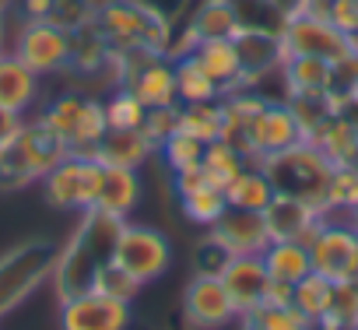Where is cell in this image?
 Instances as JSON below:
<instances>
[{
  "mask_svg": "<svg viewBox=\"0 0 358 330\" xmlns=\"http://www.w3.org/2000/svg\"><path fill=\"white\" fill-rule=\"evenodd\" d=\"M71 50H74L71 29H64V25H57L53 18H46V22H29V25L18 32L11 53H15L29 71H36V74L43 78V74L64 71V67L71 64Z\"/></svg>",
  "mask_w": 358,
  "mask_h": 330,
  "instance_id": "cell-9",
  "label": "cell"
},
{
  "mask_svg": "<svg viewBox=\"0 0 358 330\" xmlns=\"http://www.w3.org/2000/svg\"><path fill=\"white\" fill-rule=\"evenodd\" d=\"M264 222H267V232H271V243L278 239H295L302 246L313 243V236L320 232L323 225V215L320 208L299 201V197H288V194H274V201L264 208Z\"/></svg>",
  "mask_w": 358,
  "mask_h": 330,
  "instance_id": "cell-15",
  "label": "cell"
},
{
  "mask_svg": "<svg viewBox=\"0 0 358 330\" xmlns=\"http://www.w3.org/2000/svg\"><path fill=\"white\" fill-rule=\"evenodd\" d=\"M57 11V0H22V15L29 22H46Z\"/></svg>",
  "mask_w": 358,
  "mask_h": 330,
  "instance_id": "cell-43",
  "label": "cell"
},
{
  "mask_svg": "<svg viewBox=\"0 0 358 330\" xmlns=\"http://www.w3.org/2000/svg\"><path fill=\"white\" fill-rule=\"evenodd\" d=\"M144 134H148V141L158 148L165 137H172L176 130H179V106H162V109H148V116H144V127H141Z\"/></svg>",
  "mask_w": 358,
  "mask_h": 330,
  "instance_id": "cell-40",
  "label": "cell"
},
{
  "mask_svg": "<svg viewBox=\"0 0 358 330\" xmlns=\"http://www.w3.org/2000/svg\"><path fill=\"white\" fill-rule=\"evenodd\" d=\"M281 78L288 95H327L334 92V64L323 57H285Z\"/></svg>",
  "mask_w": 358,
  "mask_h": 330,
  "instance_id": "cell-21",
  "label": "cell"
},
{
  "mask_svg": "<svg viewBox=\"0 0 358 330\" xmlns=\"http://www.w3.org/2000/svg\"><path fill=\"white\" fill-rule=\"evenodd\" d=\"M179 130L194 134V137L204 141V144L218 141V137H222V99L179 106Z\"/></svg>",
  "mask_w": 358,
  "mask_h": 330,
  "instance_id": "cell-32",
  "label": "cell"
},
{
  "mask_svg": "<svg viewBox=\"0 0 358 330\" xmlns=\"http://www.w3.org/2000/svg\"><path fill=\"white\" fill-rule=\"evenodd\" d=\"M158 155H162V162L169 165L172 173H183V169H190V165H201V158H204V141H197V137L187 134V130H176L172 137H165V141L158 144Z\"/></svg>",
  "mask_w": 358,
  "mask_h": 330,
  "instance_id": "cell-37",
  "label": "cell"
},
{
  "mask_svg": "<svg viewBox=\"0 0 358 330\" xmlns=\"http://www.w3.org/2000/svg\"><path fill=\"white\" fill-rule=\"evenodd\" d=\"M102 183V162L88 155H67L43 176L46 204L57 211H88L95 208Z\"/></svg>",
  "mask_w": 358,
  "mask_h": 330,
  "instance_id": "cell-5",
  "label": "cell"
},
{
  "mask_svg": "<svg viewBox=\"0 0 358 330\" xmlns=\"http://www.w3.org/2000/svg\"><path fill=\"white\" fill-rule=\"evenodd\" d=\"M123 88H130V92L141 99L144 109L179 106L172 60H162L158 53H155L148 64H127V67H123Z\"/></svg>",
  "mask_w": 358,
  "mask_h": 330,
  "instance_id": "cell-16",
  "label": "cell"
},
{
  "mask_svg": "<svg viewBox=\"0 0 358 330\" xmlns=\"http://www.w3.org/2000/svg\"><path fill=\"white\" fill-rule=\"evenodd\" d=\"M239 32H243V25H239V15H236V8L229 4V0H208V4L197 8V15L190 22V43H187V50L194 43H204V39H236Z\"/></svg>",
  "mask_w": 358,
  "mask_h": 330,
  "instance_id": "cell-24",
  "label": "cell"
},
{
  "mask_svg": "<svg viewBox=\"0 0 358 330\" xmlns=\"http://www.w3.org/2000/svg\"><path fill=\"white\" fill-rule=\"evenodd\" d=\"M39 99V74L29 71L15 53H0V106L11 113H29Z\"/></svg>",
  "mask_w": 358,
  "mask_h": 330,
  "instance_id": "cell-19",
  "label": "cell"
},
{
  "mask_svg": "<svg viewBox=\"0 0 358 330\" xmlns=\"http://www.w3.org/2000/svg\"><path fill=\"white\" fill-rule=\"evenodd\" d=\"M309 141H313L334 165H358V127H355L344 113L327 116V120L309 134Z\"/></svg>",
  "mask_w": 358,
  "mask_h": 330,
  "instance_id": "cell-22",
  "label": "cell"
},
{
  "mask_svg": "<svg viewBox=\"0 0 358 330\" xmlns=\"http://www.w3.org/2000/svg\"><path fill=\"white\" fill-rule=\"evenodd\" d=\"M236 50H239V64H243V81L250 85L253 78L267 74V71H281L285 50H281V36L267 32V29H243L236 36Z\"/></svg>",
  "mask_w": 358,
  "mask_h": 330,
  "instance_id": "cell-17",
  "label": "cell"
},
{
  "mask_svg": "<svg viewBox=\"0 0 358 330\" xmlns=\"http://www.w3.org/2000/svg\"><path fill=\"white\" fill-rule=\"evenodd\" d=\"M246 137H250V162H260L267 155H278V151L306 141L302 137V127H299V120H295V113H292L288 102H267L253 116Z\"/></svg>",
  "mask_w": 358,
  "mask_h": 330,
  "instance_id": "cell-12",
  "label": "cell"
},
{
  "mask_svg": "<svg viewBox=\"0 0 358 330\" xmlns=\"http://www.w3.org/2000/svg\"><path fill=\"white\" fill-rule=\"evenodd\" d=\"M292 295H295V285H285V281H274L267 285V295H264V306H292Z\"/></svg>",
  "mask_w": 358,
  "mask_h": 330,
  "instance_id": "cell-44",
  "label": "cell"
},
{
  "mask_svg": "<svg viewBox=\"0 0 358 330\" xmlns=\"http://www.w3.org/2000/svg\"><path fill=\"white\" fill-rule=\"evenodd\" d=\"M264 264H267V274L274 281H285V285H299L309 271H313V260H309V246L295 243V239H278L264 250Z\"/></svg>",
  "mask_w": 358,
  "mask_h": 330,
  "instance_id": "cell-26",
  "label": "cell"
},
{
  "mask_svg": "<svg viewBox=\"0 0 358 330\" xmlns=\"http://www.w3.org/2000/svg\"><path fill=\"white\" fill-rule=\"evenodd\" d=\"M278 36H281L285 57H323L330 64H341L344 57L355 53L351 36H344L327 18H316V15H306V11L285 15V25H281Z\"/></svg>",
  "mask_w": 358,
  "mask_h": 330,
  "instance_id": "cell-6",
  "label": "cell"
},
{
  "mask_svg": "<svg viewBox=\"0 0 358 330\" xmlns=\"http://www.w3.org/2000/svg\"><path fill=\"white\" fill-rule=\"evenodd\" d=\"M113 260L120 267H127L141 285H151L158 281L169 264H172V246L169 239L158 232V229H148V225H123L120 229V239H116V250H113Z\"/></svg>",
  "mask_w": 358,
  "mask_h": 330,
  "instance_id": "cell-7",
  "label": "cell"
},
{
  "mask_svg": "<svg viewBox=\"0 0 358 330\" xmlns=\"http://www.w3.org/2000/svg\"><path fill=\"white\" fill-rule=\"evenodd\" d=\"M187 53L215 78V85L222 88V95H225V88L232 92V88L246 85L243 81V64H239L236 39H204V43H194Z\"/></svg>",
  "mask_w": 358,
  "mask_h": 330,
  "instance_id": "cell-18",
  "label": "cell"
},
{
  "mask_svg": "<svg viewBox=\"0 0 358 330\" xmlns=\"http://www.w3.org/2000/svg\"><path fill=\"white\" fill-rule=\"evenodd\" d=\"M102 109H106L109 130H141L144 116H148V109L141 106V99L130 88H120L109 102H102Z\"/></svg>",
  "mask_w": 358,
  "mask_h": 330,
  "instance_id": "cell-38",
  "label": "cell"
},
{
  "mask_svg": "<svg viewBox=\"0 0 358 330\" xmlns=\"http://www.w3.org/2000/svg\"><path fill=\"white\" fill-rule=\"evenodd\" d=\"M158 148L148 141L144 130H109L102 144L95 148V158L102 165H123V169H141Z\"/></svg>",
  "mask_w": 358,
  "mask_h": 330,
  "instance_id": "cell-23",
  "label": "cell"
},
{
  "mask_svg": "<svg viewBox=\"0 0 358 330\" xmlns=\"http://www.w3.org/2000/svg\"><path fill=\"white\" fill-rule=\"evenodd\" d=\"M57 246L46 239H29L0 257V320L11 316L25 299H32L53 274Z\"/></svg>",
  "mask_w": 358,
  "mask_h": 330,
  "instance_id": "cell-4",
  "label": "cell"
},
{
  "mask_svg": "<svg viewBox=\"0 0 358 330\" xmlns=\"http://www.w3.org/2000/svg\"><path fill=\"white\" fill-rule=\"evenodd\" d=\"M201 162H204V169L211 173L215 187H222V190H225V187L246 169V165H250L246 155H243L239 148H232L229 141H222V137L211 141V144H204V158H201Z\"/></svg>",
  "mask_w": 358,
  "mask_h": 330,
  "instance_id": "cell-30",
  "label": "cell"
},
{
  "mask_svg": "<svg viewBox=\"0 0 358 330\" xmlns=\"http://www.w3.org/2000/svg\"><path fill=\"white\" fill-rule=\"evenodd\" d=\"M204 187H215L211 173L204 169V162H201V165H190V169H183V173H176V176H172V190H176V197L197 194V190H204Z\"/></svg>",
  "mask_w": 358,
  "mask_h": 330,
  "instance_id": "cell-41",
  "label": "cell"
},
{
  "mask_svg": "<svg viewBox=\"0 0 358 330\" xmlns=\"http://www.w3.org/2000/svg\"><path fill=\"white\" fill-rule=\"evenodd\" d=\"M358 327V278L334 285V306L316 323V330H351Z\"/></svg>",
  "mask_w": 358,
  "mask_h": 330,
  "instance_id": "cell-34",
  "label": "cell"
},
{
  "mask_svg": "<svg viewBox=\"0 0 358 330\" xmlns=\"http://www.w3.org/2000/svg\"><path fill=\"white\" fill-rule=\"evenodd\" d=\"M327 22L337 25L344 36H358V0H330Z\"/></svg>",
  "mask_w": 358,
  "mask_h": 330,
  "instance_id": "cell-42",
  "label": "cell"
},
{
  "mask_svg": "<svg viewBox=\"0 0 358 330\" xmlns=\"http://www.w3.org/2000/svg\"><path fill=\"white\" fill-rule=\"evenodd\" d=\"M274 201V183L267 180V173L260 169L257 162H250L246 169L225 187V204L236 211H260Z\"/></svg>",
  "mask_w": 358,
  "mask_h": 330,
  "instance_id": "cell-25",
  "label": "cell"
},
{
  "mask_svg": "<svg viewBox=\"0 0 358 330\" xmlns=\"http://www.w3.org/2000/svg\"><path fill=\"white\" fill-rule=\"evenodd\" d=\"M257 165L274 183V194L299 197V201L320 208V215H323V197H327V183L334 176V162L313 141H299L278 155L260 158Z\"/></svg>",
  "mask_w": 358,
  "mask_h": 330,
  "instance_id": "cell-2",
  "label": "cell"
},
{
  "mask_svg": "<svg viewBox=\"0 0 358 330\" xmlns=\"http://www.w3.org/2000/svg\"><path fill=\"white\" fill-rule=\"evenodd\" d=\"M81 109H85V95L67 92V95L53 99V102L39 113V123H43L50 134H57L64 144H71V137H74V130H78V120H81Z\"/></svg>",
  "mask_w": 358,
  "mask_h": 330,
  "instance_id": "cell-33",
  "label": "cell"
},
{
  "mask_svg": "<svg viewBox=\"0 0 358 330\" xmlns=\"http://www.w3.org/2000/svg\"><path fill=\"white\" fill-rule=\"evenodd\" d=\"M67 155V144L57 134H50L39 120L22 123V130L0 148V187H25L32 180H43Z\"/></svg>",
  "mask_w": 358,
  "mask_h": 330,
  "instance_id": "cell-3",
  "label": "cell"
},
{
  "mask_svg": "<svg viewBox=\"0 0 358 330\" xmlns=\"http://www.w3.org/2000/svg\"><path fill=\"white\" fill-rule=\"evenodd\" d=\"M246 320V330H316L309 316H302L295 306H260Z\"/></svg>",
  "mask_w": 358,
  "mask_h": 330,
  "instance_id": "cell-35",
  "label": "cell"
},
{
  "mask_svg": "<svg viewBox=\"0 0 358 330\" xmlns=\"http://www.w3.org/2000/svg\"><path fill=\"white\" fill-rule=\"evenodd\" d=\"M130 302L109 299L102 292H85L60 302V330H127Z\"/></svg>",
  "mask_w": 358,
  "mask_h": 330,
  "instance_id": "cell-11",
  "label": "cell"
},
{
  "mask_svg": "<svg viewBox=\"0 0 358 330\" xmlns=\"http://www.w3.org/2000/svg\"><path fill=\"white\" fill-rule=\"evenodd\" d=\"M141 204V180L137 169H123V165H102V183H99V197L95 208L127 218L134 208Z\"/></svg>",
  "mask_w": 358,
  "mask_h": 330,
  "instance_id": "cell-20",
  "label": "cell"
},
{
  "mask_svg": "<svg viewBox=\"0 0 358 330\" xmlns=\"http://www.w3.org/2000/svg\"><path fill=\"white\" fill-rule=\"evenodd\" d=\"M351 330H358V327H351Z\"/></svg>",
  "mask_w": 358,
  "mask_h": 330,
  "instance_id": "cell-49",
  "label": "cell"
},
{
  "mask_svg": "<svg viewBox=\"0 0 358 330\" xmlns=\"http://www.w3.org/2000/svg\"><path fill=\"white\" fill-rule=\"evenodd\" d=\"M11 8V0H0V18H4V11Z\"/></svg>",
  "mask_w": 358,
  "mask_h": 330,
  "instance_id": "cell-47",
  "label": "cell"
},
{
  "mask_svg": "<svg viewBox=\"0 0 358 330\" xmlns=\"http://www.w3.org/2000/svg\"><path fill=\"white\" fill-rule=\"evenodd\" d=\"M344 222H348V225H351V229H355V232H358V201H355V204H351V211H348V215H344Z\"/></svg>",
  "mask_w": 358,
  "mask_h": 330,
  "instance_id": "cell-46",
  "label": "cell"
},
{
  "mask_svg": "<svg viewBox=\"0 0 358 330\" xmlns=\"http://www.w3.org/2000/svg\"><path fill=\"white\" fill-rule=\"evenodd\" d=\"M95 292H102V295H109V299H120V302H134L137 299V292L144 288L127 267H120L113 257L99 267V274H95V285H92Z\"/></svg>",
  "mask_w": 358,
  "mask_h": 330,
  "instance_id": "cell-39",
  "label": "cell"
},
{
  "mask_svg": "<svg viewBox=\"0 0 358 330\" xmlns=\"http://www.w3.org/2000/svg\"><path fill=\"white\" fill-rule=\"evenodd\" d=\"M0 32H4V25H0ZM0 53H4V50H0Z\"/></svg>",
  "mask_w": 358,
  "mask_h": 330,
  "instance_id": "cell-48",
  "label": "cell"
},
{
  "mask_svg": "<svg viewBox=\"0 0 358 330\" xmlns=\"http://www.w3.org/2000/svg\"><path fill=\"white\" fill-rule=\"evenodd\" d=\"M292 306H295L302 316H309L313 323H320V320L330 313V306H334V281L323 278V274H316V271H309V274L295 285Z\"/></svg>",
  "mask_w": 358,
  "mask_h": 330,
  "instance_id": "cell-28",
  "label": "cell"
},
{
  "mask_svg": "<svg viewBox=\"0 0 358 330\" xmlns=\"http://www.w3.org/2000/svg\"><path fill=\"white\" fill-rule=\"evenodd\" d=\"M309 260L313 271L337 281L358 278V232L344 218H323L320 232L309 243Z\"/></svg>",
  "mask_w": 358,
  "mask_h": 330,
  "instance_id": "cell-8",
  "label": "cell"
},
{
  "mask_svg": "<svg viewBox=\"0 0 358 330\" xmlns=\"http://www.w3.org/2000/svg\"><path fill=\"white\" fill-rule=\"evenodd\" d=\"M127 225V218H116L102 208H88L81 211V225L74 229V236L57 250V264H53V292L60 302L92 292L99 267L113 257L120 229Z\"/></svg>",
  "mask_w": 358,
  "mask_h": 330,
  "instance_id": "cell-1",
  "label": "cell"
},
{
  "mask_svg": "<svg viewBox=\"0 0 358 330\" xmlns=\"http://www.w3.org/2000/svg\"><path fill=\"white\" fill-rule=\"evenodd\" d=\"M222 285L236 306L239 316H250L253 309L264 306V295H267V285H271V274H267V264H264V253H246V257H232L222 271Z\"/></svg>",
  "mask_w": 358,
  "mask_h": 330,
  "instance_id": "cell-14",
  "label": "cell"
},
{
  "mask_svg": "<svg viewBox=\"0 0 358 330\" xmlns=\"http://www.w3.org/2000/svg\"><path fill=\"white\" fill-rule=\"evenodd\" d=\"M236 306L222 285V278H211V274H197L190 285H187V295H183V323L190 330H222L236 320Z\"/></svg>",
  "mask_w": 358,
  "mask_h": 330,
  "instance_id": "cell-10",
  "label": "cell"
},
{
  "mask_svg": "<svg viewBox=\"0 0 358 330\" xmlns=\"http://www.w3.org/2000/svg\"><path fill=\"white\" fill-rule=\"evenodd\" d=\"M172 71H176V95H179V106H194V102H215V99H222V88L215 85V78H211L190 53H183L179 60H172Z\"/></svg>",
  "mask_w": 358,
  "mask_h": 330,
  "instance_id": "cell-27",
  "label": "cell"
},
{
  "mask_svg": "<svg viewBox=\"0 0 358 330\" xmlns=\"http://www.w3.org/2000/svg\"><path fill=\"white\" fill-rule=\"evenodd\" d=\"M208 239H215L229 257H246V253H264L271 246V232L260 211H236L229 208L208 232Z\"/></svg>",
  "mask_w": 358,
  "mask_h": 330,
  "instance_id": "cell-13",
  "label": "cell"
},
{
  "mask_svg": "<svg viewBox=\"0 0 358 330\" xmlns=\"http://www.w3.org/2000/svg\"><path fill=\"white\" fill-rule=\"evenodd\" d=\"M22 123H25V120H22L18 113H11V109L0 106V148H4V144H8V141H11L18 130H22Z\"/></svg>",
  "mask_w": 358,
  "mask_h": 330,
  "instance_id": "cell-45",
  "label": "cell"
},
{
  "mask_svg": "<svg viewBox=\"0 0 358 330\" xmlns=\"http://www.w3.org/2000/svg\"><path fill=\"white\" fill-rule=\"evenodd\" d=\"M106 134H109V123H106L102 102L85 99V109H81V120H78V130H74L67 151H71V155H88V158H95V148L102 144Z\"/></svg>",
  "mask_w": 358,
  "mask_h": 330,
  "instance_id": "cell-29",
  "label": "cell"
},
{
  "mask_svg": "<svg viewBox=\"0 0 358 330\" xmlns=\"http://www.w3.org/2000/svg\"><path fill=\"white\" fill-rule=\"evenodd\" d=\"M179 208H183V215H187L194 225H204V229H211V225L229 211L222 187H204V190H197V194L179 197Z\"/></svg>",
  "mask_w": 358,
  "mask_h": 330,
  "instance_id": "cell-36",
  "label": "cell"
},
{
  "mask_svg": "<svg viewBox=\"0 0 358 330\" xmlns=\"http://www.w3.org/2000/svg\"><path fill=\"white\" fill-rule=\"evenodd\" d=\"M358 201V165H334L323 197V218H344Z\"/></svg>",
  "mask_w": 358,
  "mask_h": 330,
  "instance_id": "cell-31",
  "label": "cell"
}]
</instances>
